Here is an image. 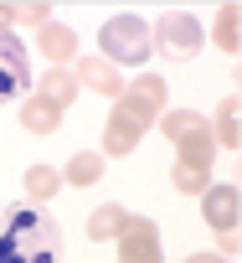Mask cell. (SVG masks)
<instances>
[{"label": "cell", "instance_id": "7a4b0ae2", "mask_svg": "<svg viewBox=\"0 0 242 263\" xmlns=\"http://www.w3.org/2000/svg\"><path fill=\"white\" fill-rule=\"evenodd\" d=\"M98 42H103V52H108L113 62H145V57H150V31H145V21L129 16V11L113 16Z\"/></svg>", "mask_w": 242, "mask_h": 263}, {"label": "cell", "instance_id": "30bf717a", "mask_svg": "<svg viewBox=\"0 0 242 263\" xmlns=\"http://www.w3.org/2000/svg\"><path fill=\"white\" fill-rule=\"evenodd\" d=\"M211 217H216L221 227L232 222V191H216V196H206V222H211Z\"/></svg>", "mask_w": 242, "mask_h": 263}, {"label": "cell", "instance_id": "8fae6325", "mask_svg": "<svg viewBox=\"0 0 242 263\" xmlns=\"http://www.w3.org/2000/svg\"><path fill=\"white\" fill-rule=\"evenodd\" d=\"M72 181H77V186H93V181H98V155H77V160H72Z\"/></svg>", "mask_w": 242, "mask_h": 263}, {"label": "cell", "instance_id": "4fadbf2b", "mask_svg": "<svg viewBox=\"0 0 242 263\" xmlns=\"http://www.w3.org/2000/svg\"><path fill=\"white\" fill-rule=\"evenodd\" d=\"M47 93H52L57 103H67V93H72V88H67V78H57V72H52V78H47Z\"/></svg>", "mask_w": 242, "mask_h": 263}, {"label": "cell", "instance_id": "6da1fadb", "mask_svg": "<svg viewBox=\"0 0 242 263\" xmlns=\"http://www.w3.org/2000/svg\"><path fill=\"white\" fill-rule=\"evenodd\" d=\"M0 263H62V227L52 222V212L31 201L11 206L0 227Z\"/></svg>", "mask_w": 242, "mask_h": 263}, {"label": "cell", "instance_id": "5b68a950", "mask_svg": "<svg viewBox=\"0 0 242 263\" xmlns=\"http://www.w3.org/2000/svg\"><path fill=\"white\" fill-rule=\"evenodd\" d=\"M124 263H155V237L139 217H129V232H124Z\"/></svg>", "mask_w": 242, "mask_h": 263}, {"label": "cell", "instance_id": "3957f363", "mask_svg": "<svg viewBox=\"0 0 242 263\" xmlns=\"http://www.w3.org/2000/svg\"><path fill=\"white\" fill-rule=\"evenodd\" d=\"M31 88V57H26V47L0 26V103L6 98H21Z\"/></svg>", "mask_w": 242, "mask_h": 263}, {"label": "cell", "instance_id": "5bb4252c", "mask_svg": "<svg viewBox=\"0 0 242 263\" xmlns=\"http://www.w3.org/2000/svg\"><path fill=\"white\" fill-rule=\"evenodd\" d=\"M191 263H221V258H206V253H201V258H191Z\"/></svg>", "mask_w": 242, "mask_h": 263}, {"label": "cell", "instance_id": "8992f818", "mask_svg": "<svg viewBox=\"0 0 242 263\" xmlns=\"http://www.w3.org/2000/svg\"><path fill=\"white\" fill-rule=\"evenodd\" d=\"M139 124H145V108H139V114H118V119H113V135H108V150L124 155V150L134 145V135H139Z\"/></svg>", "mask_w": 242, "mask_h": 263}, {"label": "cell", "instance_id": "7c38bea8", "mask_svg": "<svg viewBox=\"0 0 242 263\" xmlns=\"http://www.w3.org/2000/svg\"><path fill=\"white\" fill-rule=\"evenodd\" d=\"M42 42H47L52 52H72V36H67V31H47V26H42Z\"/></svg>", "mask_w": 242, "mask_h": 263}, {"label": "cell", "instance_id": "52a82bcc", "mask_svg": "<svg viewBox=\"0 0 242 263\" xmlns=\"http://www.w3.org/2000/svg\"><path fill=\"white\" fill-rule=\"evenodd\" d=\"M124 222H129V217L118 212V206H103V212H98V217L88 222V237H113V232L124 227Z\"/></svg>", "mask_w": 242, "mask_h": 263}, {"label": "cell", "instance_id": "ba28073f", "mask_svg": "<svg viewBox=\"0 0 242 263\" xmlns=\"http://www.w3.org/2000/svg\"><path fill=\"white\" fill-rule=\"evenodd\" d=\"M57 186H62V181H57L52 165H31V171H26V191H31V196H52Z\"/></svg>", "mask_w": 242, "mask_h": 263}, {"label": "cell", "instance_id": "9c48e42d", "mask_svg": "<svg viewBox=\"0 0 242 263\" xmlns=\"http://www.w3.org/2000/svg\"><path fill=\"white\" fill-rule=\"evenodd\" d=\"M83 78H88L93 88H103V93H113V98H118V78H113L103 62H83Z\"/></svg>", "mask_w": 242, "mask_h": 263}, {"label": "cell", "instance_id": "277c9868", "mask_svg": "<svg viewBox=\"0 0 242 263\" xmlns=\"http://www.w3.org/2000/svg\"><path fill=\"white\" fill-rule=\"evenodd\" d=\"M160 47H165L170 57H191V52L201 47V26H196L186 11H170V16H160Z\"/></svg>", "mask_w": 242, "mask_h": 263}]
</instances>
